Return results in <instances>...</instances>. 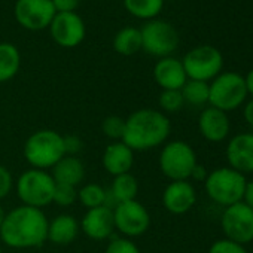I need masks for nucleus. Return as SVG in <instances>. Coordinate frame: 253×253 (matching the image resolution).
<instances>
[{"mask_svg": "<svg viewBox=\"0 0 253 253\" xmlns=\"http://www.w3.org/2000/svg\"><path fill=\"white\" fill-rule=\"evenodd\" d=\"M101 164L106 173H109L113 177L125 173H131V169L134 166V152L122 140L112 142L103 151Z\"/></svg>", "mask_w": 253, "mask_h": 253, "instance_id": "nucleus-16", "label": "nucleus"}, {"mask_svg": "<svg viewBox=\"0 0 253 253\" xmlns=\"http://www.w3.org/2000/svg\"><path fill=\"white\" fill-rule=\"evenodd\" d=\"M81 232H84L89 240L104 241L113 237L115 222H113V210L101 206L95 209H89L84 213L79 220Z\"/></svg>", "mask_w": 253, "mask_h": 253, "instance_id": "nucleus-14", "label": "nucleus"}, {"mask_svg": "<svg viewBox=\"0 0 253 253\" xmlns=\"http://www.w3.org/2000/svg\"><path fill=\"white\" fill-rule=\"evenodd\" d=\"M0 253H3V252H2V247H0Z\"/></svg>", "mask_w": 253, "mask_h": 253, "instance_id": "nucleus-41", "label": "nucleus"}, {"mask_svg": "<svg viewBox=\"0 0 253 253\" xmlns=\"http://www.w3.org/2000/svg\"><path fill=\"white\" fill-rule=\"evenodd\" d=\"M125 9L142 20L155 18L164 6V0H124Z\"/></svg>", "mask_w": 253, "mask_h": 253, "instance_id": "nucleus-25", "label": "nucleus"}, {"mask_svg": "<svg viewBox=\"0 0 253 253\" xmlns=\"http://www.w3.org/2000/svg\"><path fill=\"white\" fill-rule=\"evenodd\" d=\"M220 223L228 240L238 244L253 241V210L243 201L228 206Z\"/></svg>", "mask_w": 253, "mask_h": 253, "instance_id": "nucleus-11", "label": "nucleus"}, {"mask_svg": "<svg viewBox=\"0 0 253 253\" xmlns=\"http://www.w3.org/2000/svg\"><path fill=\"white\" fill-rule=\"evenodd\" d=\"M21 66V55L17 46L9 42L0 43V84L14 79Z\"/></svg>", "mask_w": 253, "mask_h": 253, "instance_id": "nucleus-23", "label": "nucleus"}, {"mask_svg": "<svg viewBox=\"0 0 253 253\" xmlns=\"http://www.w3.org/2000/svg\"><path fill=\"white\" fill-rule=\"evenodd\" d=\"M104 253H142L139 246L131 240L125 237H112L104 249Z\"/></svg>", "mask_w": 253, "mask_h": 253, "instance_id": "nucleus-31", "label": "nucleus"}, {"mask_svg": "<svg viewBox=\"0 0 253 253\" xmlns=\"http://www.w3.org/2000/svg\"><path fill=\"white\" fill-rule=\"evenodd\" d=\"M209 253H247L243 244H238L235 241H231L228 238L217 240L211 244Z\"/></svg>", "mask_w": 253, "mask_h": 253, "instance_id": "nucleus-32", "label": "nucleus"}, {"mask_svg": "<svg viewBox=\"0 0 253 253\" xmlns=\"http://www.w3.org/2000/svg\"><path fill=\"white\" fill-rule=\"evenodd\" d=\"M113 48L121 55H133L142 49V33L140 29L136 27H124L121 29L115 39Z\"/></svg>", "mask_w": 253, "mask_h": 253, "instance_id": "nucleus-24", "label": "nucleus"}, {"mask_svg": "<svg viewBox=\"0 0 253 253\" xmlns=\"http://www.w3.org/2000/svg\"><path fill=\"white\" fill-rule=\"evenodd\" d=\"M63 143H64V154L66 155H72V157H78V154L84 148L82 139L79 136H76V134L63 136Z\"/></svg>", "mask_w": 253, "mask_h": 253, "instance_id": "nucleus-34", "label": "nucleus"}, {"mask_svg": "<svg viewBox=\"0 0 253 253\" xmlns=\"http://www.w3.org/2000/svg\"><path fill=\"white\" fill-rule=\"evenodd\" d=\"M171 124L161 110L143 107L125 118L122 142L133 152H143L164 145L170 136Z\"/></svg>", "mask_w": 253, "mask_h": 253, "instance_id": "nucleus-2", "label": "nucleus"}, {"mask_svg": "<svg viewBox=\"0 0 253 253\" xmlns=\"http://www.w3.org/2000/svg\"><path fill=\"white\" fill-rule=\"evenodd\" d=\"M142 49L149 55L164 58L170 57L179 45L177 30L167 21L151 20L142 29Z\"/></svg>", "mask_w": 253, "mask_h": 253, "instance_id": "nucleus-9", "label": "nucleus"}, {"mask_svg": "<svg viewBox=\"0 0 253 253\" xmlns=\"http://www.w3.org/2000/svg\"><path fill=\"white\" fill-rule=\"evenodd\" d=\"M158 103H160V107L163 109L161 112L173 113V112H179L183 107L185 100L182 97L180 89H163V92L160 94Z\"/></svg>", "mask_w": 253, "mask_h": 253, "instance_id": "nucleus-29", "label": "nucleus"}, {"mask_svg": "<svg viewBox=\"0 0 253 253\" xmlns=\"http://www.w3.org/2000/svg\"><path fill=\"white\" fill-rule=\"evenodd\" d=\"M107 191L110 192V195L113 197L116 204L125 203V201H133V200H137L139 182H137L136 176H133L131 173L119 174V176L113 177L112 185Z\"/></svg>", "mask_w": 253, "mask_h": 253, "instance_id": "nucleus-22", "label": "nucleus"}, {"mask_svg": "<svg viewBox=\"0 0 253 253\" xmlns=\"http://www.w3.org/2000/svg\"><path fill=\"white\" fill-rule=\"evenodd\" d=\"M247 97L246 81L241 75L234 72H225L217 75L210 84L209 103L222 112L237 109L244 103Z\"/></svg>", "mask_w": 253, "mask_h": 253, "instance_id": "nucleus-7", "label": "nucleus"}, {"mask_svg": "<svg viewBox=\"0 0 253 253\" xmlns=\"http://www.w3.org/2000/svg\"><path fill=\"white\" fill-rule=\"evenodd\" d=\"M55 12H75L76 8L79 6V0H51Z\"/></svg>", "mask_w": 253, "mask_h": 253, "instance_id": "nucleus-35", "label": "nucleus"}, {"mask_svg": "<svg viewBox=\"0 0 253 253\" xmlns=\"http://www.w3.org/2000/svg\"><path fill=\"white\" fill-rule=\"evenodd\" d=\"M188 79L209 82L220 75L223 57L220 51L210 45H201L191 49L182 60Z\"/></svg>", "mask_w": 253, "mask_h": 253, "instance_id": "nucleus-8", "label": "nucleus"}, {"mask_svg": "<svg viewBox=\"0 0 253 253\" xmlns=\"http://www.w3.org/2000/svg\"><path fill=\"white\" fill-rule=\"evenodd\" d=\"M78 201L86 210L101 207L106 203V188L98 183H85L78 189Z\"/></svg>", "mask_w": 253, "mask_h": 253, "instance_id": "nucleus-27", "label": "nucleus"}, {"mask_svg": "<svg viewBox=\"0 0 253 253\" xmlns=\"http://www.w3.org/2000/svg\"><path fill=\"white\" fill-rule=\"evenodd\" d=\"M244 119L247 121L249 125L253 126V100H250L244 107Z\"/></svg>", "mask_w": 253, "mask_h": 253, "instance_id": "nucleus-38", "label": "nucleus"}, {"mask_svg": "<svg viewBox=\"0 0 253 253\" xmlns=\"http://www.w3.org/2000/svg\"><path fill=\"white\" fill-rule=\"evenodd\" d=\"M197 164L195 151L182 140L164 143L158 158L161 173L171 182L191 179L192 170Z\"/></svg>", "mask_w": 253, "mask_h": 253, "instance_id": "nucleus-6", "label": "nucleus"}, {"mask_svg": "<svg viewBox=\"0 0 253 253\" xmlns=\"http://www.w3.org/2000/svg\"><path fill=\"white\" fill-rule=\"evenodd\" d=\"M246 81V88H247V94L253 95V69L247 73V76L244 78Z\"/></svg>", "mask_w": 253, "mask_h": 253, "instance_id": "nucleus-39", "label": "nucleus"}, {"mask_svg": "<svg viewBox=\"0 0 253 253\" xmlns=\"http://www.w3.org/2000/svg\"><path fill=\"white\" fill-rule=\"evenodd\" d=\"M243 203L247 204L253 210V180L246 183V189H244V195H243Z\"/></svg>", "mask_w": 253, "mask_h": 253, "instance_id": "nucleus-36", "label": "nucleus"}, {"mask_svg": "<svg viewBox=\"0 0 253 253\" xmlns=\"http://www.w3.org/2000/svg\"><path fill=\"white\" fill-rule=\"evenodd\" d=\"M125 131V118H121L118 115H109L101 122V133L104 137H107L112 142L122 140Z\"/></svg>", "mask_w": 253, "mask_h": 253, "instance_id": "nucleus-28", "label": "nucleus"}, {"mask_svg": "<svg viewBox=\"0 0 253 253\" xmlns=\"http://www.w3.org/2000/svg\"><path fill=\"white\" fill-rule=\"evenodd\" d=\"M49 219L41 209L18 206L6 211L0 240L11 249H35L48 241Z\"/></svg>", "mask_w": 253, "mask_h": 253, "instance_id": "nucleus-1", "label": "nucleus"}, {"mask_svg": "<svg viewBox=\"0 0 253 253\" xmlns=\"http://www.w3.org/2000/svg\"><path fill=\"white\" fill-rule=\"evenodd\" d=\"M198 128L206 140L222 142L229 133V119L226 112L211 106L204 109L198 118Z\"/></svg>", "mask_w": 253, "mask_h": 253, "instance_id": "nucleus-18", "label": "nucleus"}, {"mask_svg": "<svg viewBox=\"0 0 253 253\" xmlns=\"http://www.w3.org/2000/svg\"><path fill=\"white\" fill-rule=\"evenodd\" d=\"M197 201V192L188 180L170 182L163 192V206L171 214L189 211Z\"/></svg>", "mask_w": 253, "mask_h": 253, "instance_id": "nucleus-15", "label": "nucleus"}, {"mask_svg": "<svg viewBox=\"0 0 253 253\" xmlns=\"http://www.w3.org/2000/svg\"><path fill=\"white\" fill-rule=\"evenodd\" d=\"M246 177L244 174L226 169H216L210 174H207L204 180V188L210 200L220 206H232L235 203L243 201L244 189H246Z\"/></svg>", "mask_w": 253, "mask_h": 253, "instance_id": "nucleus-5", "label": "nucleus"}, {"mask_svg": "<svg viewBox=\"0 0 253 253\" xmlns=\"http://www.w3.org/2000/svg\"><path fill=\"white\" fill-rule=\"evenodd\" d=\"M5 216H6V211H5V209L2 207V204H0V228H2V223H3V220H5Z\"/></svg>", "mask_w": 253, "mask_h": 253, "instance_id": "nucleus-40", "label": "nucleus"}, {"mask_svg": "<svg viewBox=\"0 0 253 253\" xmlns=\"http://www.w3.org/2000/svg\"><path fill=\"white\" fill-rule=\"evenodd\" d=\"M154 78L163 89H182L188 81L182 61L174 57L160 58L154 67Z\"/></svg>", "mask_w": 253, "mask_h": 253, "instance_id": "nucleus-19", "label": "nucleus"}, {"mask_svg": "<svg viewBox=\"0 0 253 253\" xmlns=\"http://www.w3.org/2000/svg\"><path fill=\"white\" fill-rule=\"evenodd\" d=\"M49 32L60 46L75 48L85 39V23L76 12H60L49 24Z\"/></svg>", "mask_w": 253, "mask_h": 253, "instance_id": "nucleus-13", "label": "nucleus"}, {"mask_svg": "<svg viewBox=\"0 0 253 253\" xmlns=\"http://www.w3.org/2000/svg\"><path fill=\"white\" fill-rule=\"evenodd\" d=\"M78 201V189L70 185H60L55 183L52 203L58 207H70Z\"/></svg>", "mask_w": 253, "mask_h": 253, "instance_id": "nucleus-30", "label": "nucleus"}, {"mask_svg": "<svg viewBox=\"0 0 253 253\" xmlns=\"http://www.w3.org/2000/svg\"><path fill=\"white\" fill-rule=\"evenodd\" d=\"M79 232V220L69 213H61L49 220L48 241L55 246H67L78 238Z\"/></svg>", "mask_w": 253, "mask_h": 253, "instance_id": "nucleus-20", "label": "nucleus"}, {"mask_svg": "<svg viewBox=\"0 0 253 253\" xmlns=\"http://www.w3.org/2000/svg\"><path fill=\"white\" fill-rule=\"evenodd\" d=\"M113 222L115 231H118L121 237L133 240L149 229L151 214L140 201H125L113 209Z\"/></svg>", "mask_w": 253, "mask_h": 253, "instance_id": "nucleus-10", "label": "nucleus"}, {"mask_svg": "<svg viewBox=\"0 0 253 253\" xmlns=\"http://www.w3.org/2000/svg\"><path fill=\"white\" fill-rule=\"evenodd\" d=\"M23 154L32 169L49 171L66 155L63 134L49 128L38 130L27 137Z\"/></svg>", "mask_w": 253, "mask_h": 253, "instance_id": "nucleus-3", "label": "nucleus"}, {"mask_svg": "<svg viewBox=\"0 0 253 253\" xmlns=\"http://www.w3.org/2000/svg\"><path fill=\"white\" fill-rule=\"evenodd\" d=\"M51 176L54 177L55 183L60 185H70V186H79L85 176H86V170H85V164L81 161V158L78 157H72V155H64L52 169H51Z\"/></svg>", "mask_w": 253, "mask_h": 253, "instance_id": "nucleus-21", "label": "nucleus"}, {"mask_svg": "<svg viewBox=\"0 0 253 253\" xmlns=\"http://www.w3.org/2000/svg\"><path fill=\"white\" fill-rule=\"evenodd\" d=\"M226 158L232 170L241 174L253 173V134L234 136L226 148Z\"/></svg>", "mask_w": 253, "mask_h": 253, "instance_id": "nucleus-17", "label": "nucleus"}, {"mask_svg": "<svg viewBox=\"0 0 253 253\" xmlns=\"http://www.w3.org/2000/svg\"><path fill=\"white\" fill-rule=\"evenodd\" d=\"M191 177H192V179H195V180H206V177H207V171H206V169H204L201 164H197V166H195V169L192 170Z\"/></svg>", "mask_w": 253, "mask_h": 253, "instance_id": "nucleus-37", "label": "nucleus"}, {"mask_svg": "<svg viewBox=\"0 0 253 253\" xmlns=\"http://www.w3.org/2000/svg\"><path fill=\"white\" fill-rule=\"evenodd\" d=\"M180 92H182L185 103L191 106H204L206 103H209L210 85L209 82L188 79L186 84L182 86Z\"/></svg>", "mask_w": 253, "mask_h": 253, "instance_id": "nucleus-26", "label": "nucleus"}, {"mask_svg": "<svg viewBox=\"0 0 253 253\" xmlns=\"http://www.w3.org/2000/svg\"><path fill=\"white\" fill-rule=\"evenodd\" d=\"M14 188V177L8 167L0 164V201L5 200Z\"/></svg>", "mask_w": 253, "mask_h": 253, "instance_id": "nucleus-33", "label": "nucleus"}, {"mask_svg": "<svg viewBox=\"0 0 253 253\" xmlns=\"http://www.w3.org/2000/svg\"><path fill=\"white\" fill-rule=\"evenodd\" d=\"M55 180L46 170L29 169L15 180V192L24 206L43 210L52 204Z\"/></svg>", "mask_w": 253, "mask_h": 253, "instance_id": "nucleus-4", "label": "nucleus"}, {"mask_svg": "<svg viewBox=\"0 0 253 253\" xmlns=\"http://www.w3.org/2000/svg\"><path fill=\"white\" fill-rule=\"evenodd\" d=\"M14 14L24 29L38 32L49 27L57 12L51 0H17Z\"/></svg>", "mask_w": 253, "mask_h": 253, "instance_id": "nucleus-12", "label": "nucleus"}]
</instances>
